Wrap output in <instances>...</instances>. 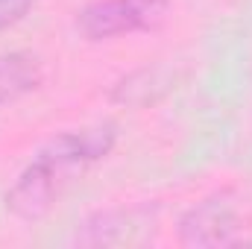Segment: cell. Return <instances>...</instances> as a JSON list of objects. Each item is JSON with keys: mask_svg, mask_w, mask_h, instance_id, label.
<instances>
[{"mask_svg": "<svg viewBox=\"0 0 252 249\" xmlns=\"http://www.w3.org/2000/svg\"><path fill=\"white\" fill-rule=\"evenodd\" d=\"M44 79V67L30 53H0V106L32 94Z\"/></svg>", "mask_w": 252, "mask_h": 249, "instance_id": "cell-4", "label": "cell"}, {"mask_svg": "<svg viewBox=\"0 0 252 249\" xmlns=\"http://www.w3.org/2000/svg\"><path fill=\"white\" fill-rule=\"evenodd\" d=\"M135 211H106V214H97L85 223V232H82V244H115V241H126L129 235V223H132Z\"/></svg>", "mask_w": 252, "mask_h": 249, "instance_id": "cell-5", "label": "cell"}, {"mask_svg": "<svg viewBox=\"0 0 252 249\" xmlns=\"http://www.w3.org/2000/svg\"><path fill=\"white\" fill-rule=\"evenodd\" d=\"M32 3H35V0H0V30L18 24V21L30 12Z\"/></svg>", "mask_w": 252, "mask_h": 249, "instance_id": "cell-6", "label": "cell"}, {"mask_svg": "<svg viewBox=\"0 0 252 249\" xmlns=\"http://www.w3.org/2000/svg\"><path fill=\"white\" fill-rule=\"evenodd\" d=\"M115 138L118 132L112 124H97L56 135L50 144H44L35 153V158L24 167L18 182L9 187L6 208L24 220H35L47 214L76 170H85L88 164L112 153Z\"/></svg>", "mask_w": 252, "mask_h": 249, "instance_id": "cell-1", "label": "cell"}, {"mask_svg": "<svg viewBox=\"0 0 252 249\" xmlns=\"http://www.w3.org/2000/svg\"><path fill=\"white\" fill-rule=\"evenodd\" d=\"M167 0H94L76 15V30L88 41H109L156 27Z\"/></svg>", "mask_w": 252, "mask_h": 249, "instance_id": "cell-2", "label": "cell"}, {"mask_svg": "<svg viewBox=\"0 0 252 249\" xmlns=\"http://www.w3.org/2000/svg\"><path fill=\"white\" fill-rule=\"evenodd\" d=\"M247 238V223L229 193L205 196L179 220V241L185 247H229Z\"/></svg>", "mask_w": 252, "mask_h": 249, "instance_id": "cell-3", "label": "cell"}]
</instances>
